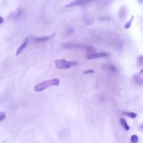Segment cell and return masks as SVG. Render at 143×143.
<instances>
[{
	"label": "cell",
	"instance_id": "24",
	"mask_svg": "<svg viewBox=\"0 0 143 143\" xmlns=\"http://www.w3.org/2000/svg\"><path fill=\"white\" fill-rule=\"evenodd\" d=\"M138 2L140 3H143V0H138Z\"/></svg>",
	"mask_w": 143,
	"mask_h": 143
},
{
	"label": "cell",
	"instance_id": "6",
	"mask_svg": "<svg viewBox=\"0 0 143 143\" xmlns=\"http://www.w3.org/2000/svg\"><path fill=\"white\" fill-rule=\"evenodd\" d=\"M29 37H26L22 41V42L20 45V47L17 49L16 52V56H19V55L22 53V51L25 49V48L26 47L27 44L29 43Z\"/></svg>",
	"mask_w": 143,
	"mask_h": 143
},
{
	"label": "cell",
	"instance_id": "19",
	"mask_svg": "<svg viewBox=\"0 0 143 143\" xmlns=\"http://www.w3.org/2000/svg\"><path fill=\"white\" fill-rule=\"evenodd\" d=\"M108 69L110 70L111 72H117V68L116 67H115V66L113 65H110L109 66V67H108Z\"/></svg>",
	"mask_w": 143,
	"mask_h": 143
},
{
	"label": "cell",
	"instance_id": "8",
	"mask_svg": "<svg viewBox=\"0 0 143 143\" xmlns=\"http://www.w3.org/2000/svg\"><path fill=\"white\" fill-rule=\"evenodd\" d=\"M86 51V58L87 59H89L91 57L97 53L95 48L92 46L87 47Z\"/></svg>",
	"mask_w": 143,
	"mask_h": 143
},
{
	"label": "cell",
	"instance_id": "10",
	"mask_svg": "<svg viewBox=\"0 0 143 143\" xmlns=\"http://www.w3.org/2000/svg\"><path fill=\"white\" fill-rule=\"evenodd\" d=\"M23 13V10L22 9H18L17 10L16 12L14 13H12L10 15L9 17H10V19L12 20H17L20 18V17L21 15H22V13Z\"/></svg>",
	"mask_w": 143,
	"mask_h": 143
},
{
	"label": "cell",
	"instance_id": "25",
	"mask_svg": "<svg viewBox=\"0 0 143 143\" xmlns=\"http://www.w3.org/2000/svg\"><path fill=\"white\" fill-rule=\"evenodd\" d=\"M141 128H142V129H143V124H142V125H141Z\"/></svg>",
	"mask_w": 143,
	"mask_h": 143
},
{
	"label": "cell",
	"instance_id": "17",
	"mask_svg": "<svg viewBox=\"0 0 143 143\" xmlns=\"http://www.w3.org/2000/svg\"><path fill=\"white\" fill-rule=\"evenodd\" d=\"M6 116V114L4 111H1L0 112V122L4 120Z\"/></svg>",
	"mask_w": 143,
	"mask_h": 143
},
{
	"label": "cell",
	"instance_id": "14",
	"mask_svg": "<svg viewBox=\"0 0 143 143\" xmlns=\"http://www.w3.org/2000/svg\"><path fill=\"white\" fill-rule=\"evenodd\" d=\"M123 114L126 115V116L131 118H135L136 117H137L138 115L133 112H129V111H126V112H124Z\"/></svg>",
	"mask_w": 143,
	"mask_h": 143
},
{
	"label": "cell",
	"instance_id": "13",
	"mask_svg": "<svg viewBox=\"0 0 143 143\" xmlns=\"http://www.w3.org/2000/svg\"><path fill=\"white\" fill-rule=\"evenodd\" d=\"M120 124L122 126V127L124 128V130H125L126 131H129V130H130V127L129 126V125L127 123L126 120L125 119V118H121L120 119Z\"/></svg>",
	"mask_w": 143,
	"mask_h": 143
},
{
	"label": "cell",
	"instance_id": "22",
	"mask_svg": "<svg viewBox=\"0 0 143 143\" xmlns=\"http://www.w3.org/2000/svg\"><path fill=\"white\" fill-rule=\"evenodd\" d=\"M101 21H109L111 20L110 17H108V16H103V17H100L99 19Z\"/></svg>",
	"mask_w": 143,
	"mask_h": 143
},
{
	"label": "cell",
	"instance_id": "4",
	"mask_svg": "<svg viewBox=\"0 0 143 143\" xmlns=\"http://www.w3.org/2000/svg\"><path fill=\"white\" fill-rule=\"evenodd\" d=\"M81 19L82 20V22L87 25H92L95 21V19H94L93 16L89 14V13H84V14H83Z\"/></svg>",
	"mask_w": 143,
	"mask_h": 143
},
{
	"label": "cell",
	"instance_id": "20",
	"mask_svg": "<svg viewBox=\"0 0 143 143\" xmlns=\"http://www.w3.org/2000/svg\"><path fill=\"white\" fill-rule=\"evenodd\" d=\"M95 72L94 69H88V70L85 71L83 72V74H93Z\"/></svg>",
	"mask_w": 143,
	"mask_h": 143
},
{
	"label": "cell",
	"instance_id": "12",
	"mask_svg": "<svg viewBox=\"0 0 143 143\" xmlns=\"http://www.w3.org/2000/svg\"><path fill=\"white\" fill-rule=\"evenodd\" d=\"M108 57V54L106 53H105V52H103V51H101V52H100V53H96V54H94L93 56L91 57L89 59L104 58V57Z\"/></svg>",
	"mask_w": 143,
	"mask_h": 143
},
{
	"label": "cell",
	"instance_id": "5",
	"mask_svg": "<svg viewBox=\"0 0 143 143\" xmlns=\"http://www.w3.org/2000/svg\"><path fill=\"white\" fill-rule=\"evenodd\" d=\"M134 81L139 86H143V69L134 76Z\"/></svg>",
	"mask_w": 143,
	"mask_h": 143
},
{
	"label": "cell",
	"instance_id": "3",
	"mask_svg": "<svg viewBox=\"0 0 143 143\" xmlns=\"http://www.w3.org/2000/svg\"><path fill=\"white\" fill-rule=\"evenodd\" d=\"M92 0H75L71 3H68V5L65 6L66 8L72 7L74 6H83L88 4L89 2L91 1Z\"/></svg>",
	"mask_w": 143,
	"mask_h": 143
},
{
	"label": "cell",
	"instance_id": "23",
	"mask_svg": "<svg viewBox=\"0 0 143 143\" xmlns=\"http://www.w3.org/2000/svg\"><path fill=\"white\" fill-rule=\"evenodd\" d=\"M3 21H4V19H3V18L2 17H1V16H0V25H1V24H2Z\"/></svg>",
	"mask_w": 143,
	"mask_h": 143
},
{
	"label": "cell",
	"instance_id": "15",
	"mask_svg": "<svg viewBox=\"0 0 143 143\" xmlns=\"http://www.w3.org/2000/svg\"><path fill=\"white\" fill-rule=\"evenodd\" d=\"M134 16H132L131 19L130 20H129L127 22H126V24L125 25V26H124V28L125 29H128L130 28V27L131 26V24H132V21H133V20H134Z\"/></svg>",
	"mask_w": 143,
	"mask_h": 143
},
{
	"label": "cell",
	"instance_id": "18",
	"mask_svg": "<svg viewBox=\"0 0 143 143\" xmlns=\"http://www.w3.org/2000/svg\"><path fill=\"white\" fill-rule=\"evenodd\" d=\"M138 64L140 65H143V55H140L137 59Z\"/></svg>",
	"mask_w": 143,
	"mask_h": 143
},
{
	"label": "cell",
	"instance_id": "2",
	"mask_svg": "<svg viewBox=\"0 0 143 143\" xmlns=\"http://www.w3.org/2000/svg\"><path fill=\"white\" fill-rule=\"evenodd\" d=\"M54 64L56 67L61 69H67L72 67H74L78 65V63L76 61H67L64 59H55Z\"/></svg>",
	"mask_w": 143,
	"mask_h": 143
},
{
	"label": "cell",
	"instance_id": "11",
	"mask_svg": "<svg viewBox=\"0 0 143 143\" xmlns=\"http://www.w3.org/2000/svg\"><path fill=\"white\" fill-rule=\"evenodd\" d=\"M118 17L120 20H123L125 19L127 14V10L125 6H121L118 10Z\"/></svg>",
	"mask_w": 143,
	"mask_h": 143
},
{
	"label": "cell",
	"instance_id": "21",
	"mask_svg": "<svg viewBox=\"0 0 143 143\" xmlns=\"http://www.w3.org/2000/svg\"><path fill=\"white\" fill-rule=\"evenodd\" d=\"M100 1L101 3H102V4H103V5H107L109 3H110L112 0H100Z\"/></svg>",
	"mask_w": 143,
	"mask_h": 143
},
{
	"label": "cell",
	"instance_id": "7",
	"mask_svg": "<svg viewBox=\"0 0 143 143\" xmlns=\"http://www.w3.org/2000/svg\"><path fill=\"white\" fill-rule=\"evenodd\" d=\"M55 35V33H53V34L50 35L49 36H41V37H33L32 38L33 39V40L36 43H41V42H44V41H46L48 40H49L53 38L54 35Z\"/></svg>",
	"mask_w": 143,
	"mask_h": 143
},
{
	"label": "cell",
	"instance_id": "16",
	"mask_svg": "<svg viewBox=\"0 0 143 143\" xmlns=\"http://www.w3.org/2000/svg\"><path fill=\"white\" fill-rule=\"evenodd\" d=\"M130 141L132 143H138L139 141V138L137 135H132L130 138Z\"/></svg>",
	"mask_w": 143,
	"mask_h": 143
},
{
	"label": "cell",
	"instance_id": "9",
	"mask_svg": "<svg viewBox=\"0 0 143 143\" xmlns=\"http://www.w3.org/2000/svg\"><path fill=\"white\" fill-rule=\"evenodd\" d=\"M62 47L65 49H79L83 48L81 45L76 44L72 43H65L62 44Z\"/></svg>",
	"mask_w": 143,
	"mask_h": 143
},
{
	"label": "cell",
	"instance_id": "1",
	"mask_svg": "<svg viewBox=\"0 0 143 143\" xmlns=\"http://www.w3.org/2000/svg\"><path fill=\"white\" fill-rule=\"evenodd\" d=\"M59 84H60V81L57 78L47 80V81H44L35 86L34 89L36 92H39L46 89L49 87L57 86L59 85Z\"/></svg>",
	"mask_w": 143,
	"mask_h": 143
}]
</instances>
